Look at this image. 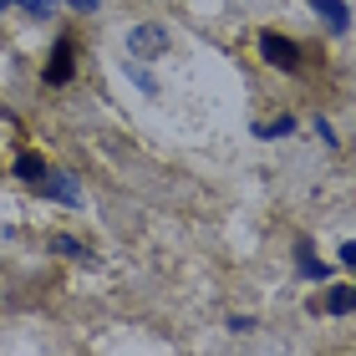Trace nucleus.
Returning a JSON list of instances; mask_svg holds the SVG:
<instances>
[{"mask_svg": "<svg viewBox=\"0 0 356 356\" xmlns=\"http://www.w3.org/2000/svg\"><path fill=\"white\" fill-rule=\"evenodd\" d=\"M260 56L280 72H300V46L290 36H280V31H260Z\"/></svg>", "mask_w": 356, "mask_h": 356, "instance_id": "obj_1", "label": "nucleus"}, {"mask_svg": "<svg viewBox=\"0 0 356 356\" xmlns=\"http://www.w3.org/2000/svg\"><path fill=\"white\" fill-rule=\"evenodd\" d=\"M127 51H133V56H163L168 51V31L158 26V21L133 26V31H127Z\"/></svg>", "mask_w": 356, "mask_h": 356, "instance_id": "obj_2", "label": "nucleus"}, {"mask_svg": "<svg viewBox=\"0 0 356 356\" xmlns=\"http://www.w3.org/2000/svg\"><path fill=\"white\" fill-rule=\"evenodd\" d=\"M72 72H76V46H72V36H61L56 51H51V61H46V82H51V87H67Z\"/></svg>", "mask_w": 356, "mask_h": 356, "instance_id": "obj_3", "label": "nucleus"}, {"mask_svg": "<svg viewBox=\"0 0 356 356\" xmlns=\"http://www.w3.org/2000/svg\"><path fill=\"white\" fill-rule=\"evenodd\" d=\"M41 188H46V199H56V204H82V188H76L72 173H46Z\"/></svg>", "mask_w": 356, "mask_h": 356, "instance_id": "obj_4", "label": "nucleus"}, {"mask_svg": "<svg viewBox=\"0 0 356 356\" xmlns=\"http://www.w3.org/2000/svg\"><path fill=\"white\" fill-rule=\"evenodd\" d=\"M311 10H316L321 21L331 26V36H346V26H351V10H346V0H311Z\"/></svg>", "mask_w": 356, "mask_h": 356, "instance_id": "obj_5", "label": "nucleus"}, {"mask_svg": "<svg viewBox=\"0 0 356 356\" xmlns=\"http://www.w3.org/2000/svg\"><path fill=\"white\" fill-rule=\"evenodd\" d=\"M321 311H331V316L356 311V285H331V290H326V300H321Z\"/></svg>", "mask_w": 356, "mask_h": 356, "instance_id": "obj_6", "label": "nucleus"}, {"mask_svg": "<svg viewBox=\"0 0 356 356\" xmlns=\"http://www.w3.org/2000/svg\"><path fill=\"white\" fill-rule=\"evenodd\" d=\"M15 178H26V184H41L46 178V163H41V153H15Z\"/></svg>", "mask_w": 356, "mask_h": 356, "instance_id": "obj_7", "label": "nucleus"}, {"mask_svg": "<svg viewBox=\"0 0 356 356\" xmlns=\"http://www.w3.org/2000/svg\"><path fill=\"white\" fill-rule=\"evenodd\" d=\"M285 133H296V118H275V122H254V138H285Z\"/></svg>", "mask_w": 356, "mask_h": 356, "instance_id": "obj_8", "label": "nucleus"}, {"mask_svg": "<svg viewBox=\"0 0 356 356\" xmlns=\"http://www.w3.org/2000/svg\"><path fill=\"white\" fill-rule=\"evenodd\" d=\"M51 250H61V254H72V260H92V250L82 245V239H72V234H56V239H51Z\"/></svg>", "mask_w": 356, "mask_h": 356, "instance_id": "obj_9", "label": "nucleus"}, {"mask_svg": "<svg viewBox=\"0 0 356 356\" xmlns=\"http://www.w3.org/2000/svg\"><path fill=\"white\" fill-rule=\"evenodd\" d=\"M21 6H26V15H36V21H46V15H51V10L61 6V0H21Z\"/></svg>", "mask_w": 356, "mask_h": 356, "instance_id": "obj_10", "label": "nucleus"}, {"mask_svg": "<svg viewBox=\"0 0 356 356\" xmlns=\"http://www.w3.org/2000/svg\"><path fill=\"white\" fill-rule=\"evenodd\" d=\"M67 6H72V10H82V15H92L97 6H102V0H67Z\"/></svg>", "mask_w": 356, "mask_h": 356, "instance_id": "obj_11", "label": "nucleus"}, {"mask_svg": "<svg viewBox=\"0 0 356 356\" xmlns=\"http://www.w3.org/2000/svg\"><path fill=\"white\" fill-rule=\"evenodd\" d=\"M341 265H346V270H356V245H341Z\"/></svg>", "mask_w": 356, "mask_h": 356, "instance_id": "obj_12", "label": "nucleus"}, {"mask_svg": "<svg viewBox=\"0 0 356 356\" xmlns=\"http://www.w3.org/2000/svg\"><path fill=\"white\" fill-rule=\"evenodd\" d=\"M6 6H21V0H0V10H6Z\"/></svg>", "mask_w": 356, "mask_h": 356, "instance_id": "obj_13", "label": "nucleus"}]
</instances>
